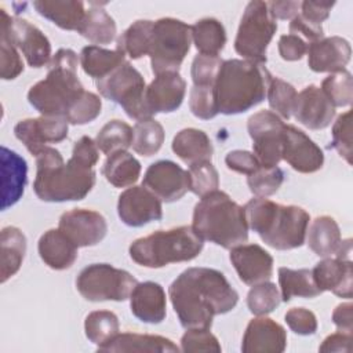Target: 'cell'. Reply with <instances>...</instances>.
<instances>
[{
	"label": "cell",
	"instance_id": "cell-1",
	"mask_svg": "<svg viewBox=\"0 0 353 353\" xmlns=\"http://www.w3.org/2000/svg\"><path fill=\"white\" fill-rule=\"evenodd\" d=\"M98 160L99 149L87 135L74 142L66 163L59 150L47 146L36 156V196L46 203L83 200L95 185Z\"/></svg>",
	"mask_w": 353,
	"mask_h": 353
},
{
	"label": "cell",
	"instance_id": "cell-2",
	"mask_svg": "<svg viewBox=\"0 0 353 353\" xmlns=\"http://www.w3.org/2000/svg\"><path fill=\"white\" fill-rule=\"evenodd\" d=\"M168 296L185 330H210L218 314L233 310L237 291L225 274L211 268H188L168 287Z\"/></svg>",
	"mask_w": 353,
	"mask_h": 353
},
{
	"label": "cell",
	"instance_id": "cell-3",
	"mask_svg": "<svg viewBox=\"0 0 353 353\" xmlns=\"http://www.w3.org/2000/svg\"><path fill=\"white\" fill-rule=\"evenodd\" d=\"M80 59L70 48H59L47 65V76L33 84L28 91V102L41 114L62 117L85 92L79 76Z\"/></svg>",
	"mask_w": 353,
	"mask_h": 353
},
{
	"label": "cell",
	"instance_id": "cell-4",
	"mask_svg": "<svg viewBox=\"0 0 353 353\" xmlns=\"http://www.w3.org/2000/svg\"><path fill=\"white\" fill-rule=\"evenodd\" d=\"M245 221L261 240L279 251L303 245L310 221L309 212L299 205H283L266 197H254L244 205Z\"/></svg>",
	"mask_w": 353,
	"mask_h": 353
},
{
	"label": "cell",
	"instance_id": "cell-5",
	"mask_svg": "<svg viewBox=\"0 0 353 353\" xmlns=\"http://www.w3.org/2000/svg\"><path fill=\"white\" fill-rule=\"evenodd\" d=\"M272 74L263 63L247 59H226L219 68L214 92L218 112L240 114L259 105L268 94Z\"/></svg>",
	"mask_w": 353,
	"mask_h": 353
},
{
	"label": "cell",
	"instance_id": "cell-6",
	"mask_svg": "<svg viewBox=\"0 0 353 353\" xmlns=\"http://www.w3.org/2000/svg\"><path fill=\"white\" fill-rule=\"evenodd\" d=\"M192 228L203 239L230 250L248 240L244 207L222 190H214L194 205Z\"/></svg>",
	"mask_w": 353,
	"mask_h": 353
},
{
	"label": "cell",
	"instance_id": "cell-7",
	"mask_svg": "<svg viewBox=\"0 0 353 353\" xmlns=\"http://www.w3.org/2000/svg\"><path fill=\"white\" fill-rule=\"evenodd\" d=\"M203 247L204 240L192 226L183 225L134 240L128 247V254L137 265L159 269L170 263L192 261L200 255Z\"/></svg>",
	"mask_w": 353,
	"mask_h": 353
},
{
	"label": "cell",
	"instance_id": "cell-8",
	"mask_svg": "<svg viewBox=\"0 0 353 353\" xmlns=\"http://www.w3.org/2000/svg\"><path fill=\"white\" fill-rule=\"evenodd\" d=\"M192 44V26L176 18L153 21L149 58L152 72L157 76L178 72Z\"/></svg>",
	"mask_w": 353,
	"mask_h": 353
},
{
	"label": "cell",
	"instance_id": "cell-9",
	"mask_svg": "<svg viewBox=\"0 0 353 353\" xmlns=\"http://www.w3.org/2000/svg\"><path fill=\"white\" fill-rule=\"evenodd\" d=\"M277 30V22L272 17L268 1H250L243 12L234 50L243 59L266 63L268 47Z\"/></svg>",
	"mask_w": 353,
	"mask_h": 353
},
{
	"label": "cell",
	"instance_id": "cell-10",
	"mask_svg": "<svg viewBox=\"0 0 353 353\" xmlns=\"http://www.w3.org/2000/svg\"><path fill=\"white\" fill-rule=\"evenodd\" d=\"M95 85L103 98L120 105L130 119L141 121L153 117L145 102V79L128 61L97 80Z\"/></svg>",
	"mask_w": 353,
	"mask_h": 353
},
{
	"label": "cell",
	"instance_id": "cell-11",
	"mask_svg": "<svg viewBox=\"0 0 353 353\" xmlns=\"http://www.w3.org/2000/svg\"><path fill=\"white\" fill-rule=\"evenodd\" d=\"M137 284L138 280L130 272L109 263H91L76 279L79 294L90 302H123L130 298Z\"/></svg>",
	"mask_w": 353,
	"mask_h": 353
},
{
	"label": "cell",
	"instance_id": "cell-12",
	"mask_svg": "<svg viewBox=\"0 0 353 353\" xmlns=\"http://www.w3.org/2000/svg\"><path fill=\"white\" fill-rule=\"evenodd\" d=\"M0 11V34H4L22 52L30 68L39 69L47 66L52 58L48 37L29 21L19 17H10L4 8Z\"/></svg>",
	"mask_w": 353,
	"mask_h": 353
},
{
	"label": "cell",
	"instance_id": "cell-13",
	"mask_svg": "<svg viewBox=\"0 0 353 353\" xmlns=\"http://www.w3.org/2000/svg\"><path fill=\"white\" fill-rule=\"evenodd\" d=\"M285 123L272 110H259L247 120L248 135L252 139V153L261 167H277L281 159L283 131Z\"/></svg>",
	"mask_w": 353,
	"mask_h": 353
},
{
	"label": "cell",
	"instance_id": "cell-14",
	"mask_svg": "<svg viewBox=\"0 0 353 353\" xmlns=\"http://www.w3.org/2000/svg\"><path fill=\"white\" fill-rule=\"evenodd\" d=\"M69 123L62 117L40 116L19 120L14 127V135L34 157L50 143H58L68 138Z\"/></svg>",
	"mask_w": 353,
	"mask_h": 353
},
{
	"label": "cell",
	"instance_id": "cell-15",
	"mask_svg": "<svg viewBox=\"0 0 353 353\" xmlns=\"http://www.w3.org/2000/svg\"><path fill=\"white\" fill-rule=\"evenodd\" d=\"M142 185L153 192L161 201L174 203L182 199L190 189L188 171L171 160H159L152 163Z\"/></svg>",
	"mask_w": 353,
	"mask_h": 353
},
{
	"label": "cell",
	"instance_id": "cell-16",
	"mask_svg": "<svg viewBox=\"0 0 353 353\" xmlns=\"http://www.w3.org/2000/svg\"><path fill=\"white\" fill-rule=\"evenodd\" d=\"M117 214L121 222L131 228H141L163 218L161 200L143 185L127 188L117 200Z\"/></svg>",
	"mask_w": 353,
	"mask_h": 353
},
{
	"label": "cell",
	"instance_id": "cell-17",
	"mask_svg": "<svg viewBox=\"0 0 353 353\" xmlns=\"http://www.w3.org/2000/svg\"><path fill=\"white\" fill-rule=\"evenodd\" d=\"M58 229L76 245L92 247L99 244L108 233V222L102 214L88 208H73L61 215Z\"/></svg>",
	"mask_w": 353,
	"mask_h": 353
},
{
	"label": "cell",
	"instance_id": "cell-18",
	"mask_svg": "<svg viewBox=\"0 0 353 353\" xmlns=\"http://www.w3.org/2000/svg\"><path fill=\"white\" fill-rule=\"evenodd\" d=\"M281 159L301 174L316 172L324 164V153L320 146L292 124L284 125Z\"/></svg>",
	"mask_w": 353,
	"mask_h": 353
},
{
	"label": "cell",
	"instance_id": "cell-19",
	"mask_svg": "<svg viewBox=\"0 0 353 353\" xmlns=\"http://www.w3.org/2000/svg\"><path fill=\"white\" fill-rule=\"evenodd\" d=\"M292 116L309 130H324L334 120L335 108L320 87L309 84L302 91L296 92L292 105Z\"/></svg>",
	"mask_w": 353,
	"mask_h": 353
},
{
	"label": "cell",
	"instance_id": "cell-20",
	"mask_svg": "<svg viewBox=\"0 0 353 353\" xmlns=\"http://www.w3.org/2000/svg\"><path fill=\"white\" fill-rule=\"evenodd\" d=\"M229 259L239 279L247 285L268 281L273 274V256L258 244H240L230 248Z\"/></svg>",
	"mask_w": 353,
	"mask_h": 353
},
{
	"label": "cell",
	"instance_id": "cell-21",
	"mask_svg": "<svg viewBox=\"0 0 353 353\" xmlns=\"http://www.w3.org/2000/svg\"><path fill=\"white\" fill-rule=\"evenodd\" d=\"M186 81L178 72L157 74L145 90L146 108L152 116L175 112L183 102Z\"/></svg>",
	"mask_w": 353,
	"mask_h": 353
},
{
	"label": "cell",
	"instance_id": "cell-22",
	"mask_svg": "<svg viewBox=\"0 0 353 353\" xmlns=\"http://www.w3.org/2000/svg\"><path fill=\"white\" fill-rule=\"evenodd\" d=\"M287 347V332L281 324L266 317L256 316L250 320L241 341L244 353H281Z\"/></svg>",
	"mask_w": 353,
	"mask_h": 353
},
{
	"label": "cell",
	"instance_id": "cell-23",
	"mask_svg": "<svg viewBox=\"0 0 353 353\" xmlns=\"http://www.w3.org/2000/svg\"><path fill=\"white\" fill-rule=\"evenodd\" d=\"M307 65L316 73H335L349 63L352 47L341 36L323 37L307 44Z\"/></svg>",
	"mask_w": 353,
	"mask_h": 353
},
{
	"label": "cell",
	"instance_id": "cell-24",
	"mask_svg": "<svg viewBox=\"0 0 353 353\" xmlns=\"http://www.w3.org/2000/svg\"><path fill=\"white\" fill-rule=\"evenodd\" d=\"M313 280L317 288L331 291L336 296L350 299L353 288V265L352 259L324 258L312 269Z\"/></svg>",
	"mask_w": 353,
	"mask_h": 353
},
{
	"label": "cell",
	"instance_id": "cell-25",
	"mask_svg": "<svg viewBox=\"0 0 353 353\" xmlns=\"http://www.w3.org/2000/svg\"><path fill=\"white\" fill-rule=\"evenodd\" d=\"M131 313L142 323L159 324L167 316L164 288L154 281L138 283L130 295Z\"/></svg>",
	"mask_w": 353,
	"mask_h": 353
},
{
	"label": "cell",
	"instance_id": "cell-26",
	"mask_svg": "<svg viewBox=\"0 0 353 353\" xmlns=\"http://www.w3.org/2000/svg\"><path fill=\"white\" fill-rule=\"evenodd\" d=\"M28 164L17 152L1 146V210L6 211L23 196Z\"/></svg>",
	"mask_w": 353,
	"mask_h": 353
},
{
	"label": "cell",
	"instance_id": "cell-27",
	"mask_svg": "<svg viewBox=\"0 0 353 353\" xmlns=\"http://www.w3.org/2000/svg\"><path fill=\"white\" fill-rule=\"evenodd\" d=\"M41 261L54 270H66L77 259V245L59 229L44 232L37 243Z\"/></svg>",
	"mask_w": 353,
	"mask_h": 353
},
{
	"label": "cell",
	"instance_id": "cell-28",
	"mask_svg": "<svg viewBox=\"0 0 353 353\" xmlns=\"http://www.w3.org/2000/svg\"><path fill=\"white\" fill-rule=\"evenodd\" d=\"M98 352H121V353H172L179 347L168 338L152 334L123 332L117 334L108 345L97 349Z\"/></svg>",
	"mask_w": 353,
	"mask_h": 353
},
{
	"label": "cell",
	"instance_id": "cell-29",
	"mask_svg": "<svg viewBox=\"0 0 353 353\" xmlns=\"http://www.w3.org/2000/svg\"><path fill=\"white\" fill-rule=\"evenodd\" d=\"M172 152L188 165L211 161L214 146L210 137L199 128H183L172 139Z\"/></svg>",
	"mask_w": 353,
	"mask_h": 353
},
{
	"label": "cell",
	"instance_id": "cell-30",
	"mask_svg": "<svg viewBox=\"0 0 353 353\" xmlns=\"http://www.w3.org/2000/svg\"><path fill=\"white\" fill-rule=\"evenodd\" d=\"M307 247L320 258L335 255L341 247L342 237L336 221L330 215L317 216L307 226L306 239Z\"/></svg>",
	"mask_w": 353,
	"mask_h": 353
},
{
	"label": "cell",
	"instance_id": "cell-31",
	"mask_svg": "<svg viewBox=\"0 0 353 353\" xmlns=\"http://www.w3.org/2000/svg\"><path fill=\"white\" fill-rule=\"evenodd\" d=\"M0 254H1V283L12 277L23 262L26 254V237L17 226H6L0 233Z\"/></svg>",
	"mask_w": 353,
	"mask_h": 353
},
{
	"label": "cell",
	"instance_id": "cell-32",
	"mask_svg": "<svg viewBox=\"0 0 353 353\" xmlns=\"http://www.w3.org/2000/svg\"><path fill=\"white\" fill-rule=\"evenodd\" d=\"M80 66L85 74L101 80L125 62V54L120 50H106L99 46H85L81 48Z\"/></svg>",
	"mask_w": 353,
	"mask_h": 353
},
{
	"label": "cell",
	"instance_id": "cell-33",
	"mask_svg": "<svg viewBox=\"0 0 353 353\" xmlns=\"http://www.w3.org/2000/svg\"><path fill=\"white\" fill-rule=\"evenodd\" d=\"M83 1H33L34 10L46 19L55 23L63 30H79L84 17L85 8Z\"/></svg>",
	"mask_w": 353,
	"mask_h": 353
},
{
	"label": "cell",
	"instance_id": "cell-34",
	"mask_svg": "<svg viewBox=\"0 0 353 353\" xmlns=\"http://www.w3.org/2000/svg\"><path fill=\"white\" fill-rule=\"evenodd\" d=\"M77 33L94 44H110L116 39L117 26L99 3H90Z\"/></svg>",
	"mask_w": 353,
	"mask_h": 353
},
{
	"label": "cell",
	"instance_id": "cell-35",
	"mask_svg": "<svg viewBox=\"0 0 353 353\" xmlns=\"http://www.w3.org/2000/svg\"><path fill=\"white\" fill-rule=\"evenodd\" d=\"M102 174L114 188L132 186L139 179L141 163L127 150H119L106 157Z\"/></svg>",
	"mask_w": 353,
	"mask_h": 353
},
{
	"label": "cell",
	"instance_id": "cell-36",
	"mask_svg": "<svg viewBox=\"0 0 353 353\" xmlns=\"http://www.w3.org/2000/svg\"><path fill=\"white\" fill-rule=\"evenodd\" d=\"M277 273L283 302H290L294 296L316 298L323 294L313 280L312 269H291L281 266Z\"/></svg>",
	"mask_w": 353,
	"mask_h": 353
},
{
	"label": "cell",
	"instance_id": "cell-37",
	"mask_svg": "<svg viewBox=\"0 0 353 353\" xmlns=\"http://www.w3.org/2000/svg\"><path fill=\"white\" fill-rule=\"evenodd\" d=\"M192 41L199 54L218 57L226 44V30L215 18H201L192 25Z\"/></svg>",
	"mask_w": 353,
	"mask_h": 353
},
{
	"label": "cell",
	"instance_id": "cell-38",
	"mask_svg": "<svg viewBox=\"0 0 353 353\" xmlns=\"http://www.w3.org/2000/svg\"><path fill=\"white\" fill-rule=\"evenodd\" d=\"M153 21L138 19L132 22L117 39V50L131 59H139L149 54Z\"/></svg>",
	"mask_w": 353,
	"mask_h": 353
},
{
	"label": "cell",
	"instance_id": "cell-39",
	"mask_svg": "<svg viewBox=\"0 0 353 353\" xmlns=\"http://www.w3.org/2000/svg\"><path fill=\"white\" fill-rule=\"evenodd\" d=\"M120 331L119 317L110 310H94L84 320L87 339L98 349L108 345Z\"/></svg>",
	"mask_w": 353,
	"mask_h": 353
},
{
	"label": "cell",
	"instance_id": "cell-40",
	"mask_svg": "<svg viewBox=\"0 0 353 353\" xmlns=\"http://www.w3.org/2000/svg\"><path fill=\"white\" fill-rule=\"evenodd\" d=\"M132 127L123 120H109L97 134L95 143L98 149L109 156L119 150H127L132 145Z\"/></svg>",
	"mask_w": 353,
	"mask_h": 353
},
{
	"label": "cell",
	"instance_id": "cell-41",
	"mask_svg": "<svg viewBox=\"0 0 353 353\" xmlns=\"http://www.w3.org/2000/svg\"><path fill=\"white\" fill-rule=\"evenodd\" d=\"M132 132L134 135L131 146L135 153L150 157L161 149L165 137L164 128L153 117L137 121L132 127Z\"/></svg>",
	"mask_w": 353,
	"mask_h": 353
},
{
	"label": "cell",
	"instance_id": "cell-42",
	"mask_svg": "<svg viewBox=\"0 0 353 353\" xmlns=\"http://www.w3.org/2000/svg\"><path fill=\"white\" fill-rule=\"evenodd\" d=\"M320 88L334 108L350 106L353 101L352 73L346 69L330 73L323 80Z\"/></svg>",
	"mask_w": 353,
	"mask_h": 353
},
{
	"label": "cell",
	"instance_id": "cell-43",
	"mask_svg": "<svg viewBox=\"0 0 353 353\" xmlns=\"http://www.w3.org/2000/svg\"><path fill=\"white\" fill-rule=\"evenodd\" d=\"M281 302V295L274 283L262 281L254 284L247 294V307L254 316L272 313Z\"/></svg>",
	"mask_w": 353,
	"mask_h": 353
},
{
	"label": "cell",
	"instance_id": "cell-44",
	"mask_svg": "<svg viewBox=\"0 0 353 353\" xmlns=\"http://www.w3.org/2000/svg\"><path fill=\"white\" fill-rule=\"evenodd\" d=\"M296 97V90L292 84L280 77H273L268 88V102L276 114L288 120L292 116V105Z\"/></svg>",
	"mask_w": 353,
	"mask_h": 353
},
{
	"label": "cell",
	"instance_id": "cell-45",
	"mask_svg": "<svg viewBox=\"0 0 353 353\" xmlns=\"http://www.w3.org/2000/svg\"><path fill=\"white\" fill-rule=\"evenodd\" d=\"M189 179H190V192L199 197L218 190L219 186V174L211 161H199L189 165Z\"/></svg>",
	"mask_w": 353,
	"mask_h": 353
},
{
	"label": "cell",
	"instance_id": "cell-46",
	"mask_svg": "<svg viewBox=\"0 0 353 353\" xmlns=\"http://www.w3.org/2000/svg\"><path fill=\"white\" fill-rule=\"evenodd\" d=\"M284 182V172L280 167H259L255 172L247 175V185L255 197H268L274 194Z\"/></svg>",
	"mask_w": 353,
	"mask_h": 353
},
{
	"label": "cell",
	"instance_id": "cell-47",
	"mask_svg": "<svg viewBox=\"0 0 353 353\" xmlns=\"http://www.w3.org/2000/svg\"><path fill=\"white\" fill-rule=\"evenodd\" d=\"M189 109L197 119H214L219 113L216 108L214 85H193L189 92Z\"/></svg>",
	"mask_w": 353,
	"mask_h": 353
},
{
	"label": "cell",
	"instance_id": "cell-48",
	"mask_svg": "<svg viewBox=\"0 0 353 353\" xmlns=\"http://www.w3.org/2000/svg\"><path fill=\"white\" fill-rule=\"evenodd\" d=\"M331 135V146L347 164H352V110H346L336 117Z\"/></svg>",
	"mask_w": 353,
	"mask_h": 353
},
{
	"label": "cell",
	"instance_id": "cell-49",
	"mask_svg": "<svg viewBox=\"0 0 353 353\" xmlns=\"http://www.w3.org/2000/svg\"><path fill=\"white\" fill-rule=\"evenodd\" d=\"M101 109H102L101 98L91 91H85L69 112L66 121L73 125L88 124L101 114Z\"/></svg>",
	"mask_w": 353,
	"mask_h": 353
},
{
	"label": "cell",
	"instance_id": "cell-50",
	"mask_svg": "<svg viewBox=\"0 0 353 353\" xmlns=\"http://www.w3.org/2000/svg\"><path fill=\"white\" fill-rule=\"evenodd\" d=\"M221 65H222V59L219 57L197 54L193 58L192 68H190L193 85H204V87L214 85Z\"/></svg>",
	"mask_w": 353,
	"mask_h": 353
},
{
	"label": "cell",
	"instance_id": "cell-51",
	"mask_svg": "<svg viewBox=\"0 0 353 353\" xmlns=\"http://www.w3.org/2000/svg\"><path fill=\"white\" fill-rule=\"evenodd\" d=\"M181 350L186 353H193V352L219 353L222 347L218 338L210 330L192 328V330H186V332L182 335Z\"/></svg>",
	"mask_w": 353,
	"mask_h": 353
},
{
	"label": "cell",
	"instance_id": "cell-52",
	"mask_svg": "<svg viewBox=\"0 0 353 353\" xmlns=\"http://www.w3.org/2000/svg\"><path fill=\"white\" fill-rule=\"evenodd\" d=\"M0 46H1L0 76L3 80H14L23 72L22 58L17 47L4 34H0Z\"/></svg>",
	"mask_w": 353,
	"mask_h": 353
},
{
	"label": "cell",
	"instance_id": "cell-53",
	"mask_svg": "<svg viewBox=\"0 0 353 353\" xmlns=\"http://www.w3.org/2000/svg\"><path fill=\"white\" fill-rule=\"evenodd\" d=\"M284 320L290 330L298 335H313L317 331L316 314L306 307H291L287 310Z\"/></svg>",
	"mask_w": 353,
	"mask_h": 353
},
{
	"label": "cell",
	"instance_id": "cell-54",
	"mask_svg": "<svg viewBox=\"0 0 353 353\" xmlns=\"http://www.w3.org/2000/svg\"><path fill=\"white\" fill-rule=\"evenodd\" d=\"M225 164L229 170L239 174H244V175H250L261 167L254 153L248 150H240V149L229 152L225 157Z\"/></svg>",
	"mask_w": 353,
	"mask_h": 353
},
{
	"label": "cell",
	"instance_id": "cell-55",
	"mask_svg": "<svg viewBox=\"0 0 353 353\" xmlns=\"http://www.w3.org/2000/svg\"><path fill=\"white\" fill-rule=\"evenodd\" d=\"M277 47H279L280 57L288 62L301 61L303 58V55H306V51H307L306 41L301 36H296L292 33L280 36Z\"/></svg>",
	"mask_w": 353,
	"mask_h": 353
},
{
	"label": "cell",
	"instance_id": "cell-56",
	"mask_svg": "<svg viewBox=\"0 0 353 353\" xmlns=\"http://www.w3.org/2000/svg\"><path fill=\"white\" fill-rule=\"evenodd\" d=\"M334 6L335 3L330 1H301L299 15L314 25H321L330 17V11Z\"/></svg>",
	"mask_w": 353,
	"mask_h": 353
},
{
	"label": "cell",
	"instance_id": "cell-57",
	"mask_svg": "<svg viewBox=\"0 0 353 353\" xmlns=\"http://www.w3.org/2000/svg\"><path fill=\"white\" fill-rule=\"evenodd\" d=\"M288 29H290V33L296 34V36L302 34L310 43L317 41L324 37V30H323L321 25H314V23L306 21L305 18H302L299 14L291 19Z\"/></svg>",
	"mask_w": 353,
	"mask_h": 353
},
{
	"label": "cell",
	"instance_id": "cell-58",
	"mask_svg": "<svg viewBox=\"0 0 353 353\" xmlns=\"http://www.w3.org/2000/svg\"><path fill=\"white\" fill-rule=\"evenodd\" d=\"M352 350V334L336 331L328 335L321 345L319 352H350Z\"/></svg>",
	"mask_w": 353,
	"mask_h": 353
},
{
	"label": "cell",
	"instance_id": "cell-59",
	"mask_svg": "<svg viewBox=\"0 0 353 353\" xmlns=\"http://www.w3.org/2000/svg\"><path fill=\"white\" fill-rule=\"evenodd\" d=\"M332 323L338 331L353 332V305L352 302L339 303L332 312Z\"/></svg>",
	"mask_w": 353,
	"mask_h": 353
},
{
	"label": "cell",
	"instance_id": "cell-60",
	"mask_svg": "<svg viewBox=\"0 0 353 353\" xmlns=\"http://www.w3.org/2000/svg\"><path fill=\"white\" fill-rule=\"evenodd\" d=\"M269 11L274 19H292L301 10V1H268Z\"/></svg>",
	"mask_w": 353,
	"mask_h": 353
}]
</instances>
